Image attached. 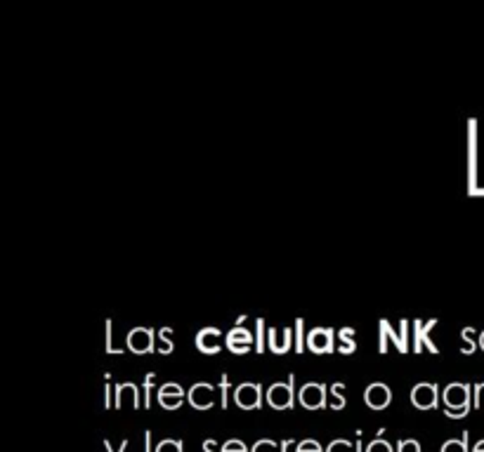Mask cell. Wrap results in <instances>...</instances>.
Listing matches in <instances>:
<instances>
[{
    "label": "cell",
    "mask_w": 484,
    "mask_h": 452,
    "mask_svg": "<svg viewBox=\"0 0 484 452\" xmlns=\"http://www.w3.org/2000/svg\"><path fill=\"white\" fill-rule=\"evenodd\" d=\"M291 342H296V339H291V328H286V332H284V344L279 342L276 330H274V328H269V339H267V346H269V351H272V353H276V355L289 353V351H291Z\"/></svg>",
    "instance_id": "16"
},
{
    "label": "cell",
    "mask_w": 484,
    "mask_h": 452,
    "mask_svg": "<svg viewBox=\"0 0 484 452\" xmlns=\"http://www.w3.org/2000/svg\"><path fill=\"white\" fill-rule=\"evenodd\" d=\"M222 332H220L217 328H203L199 335H196V346H199V351L203 355H217L220 351H222Z\"/></svg>",
    "instance_id": "11"
},
{
    "label": "cell",
    "mask_w": 484,
    "mask_h": 452,
    "mask_svg": "<svg viewBox=\"0 0 484 452\" xmlns=\"http://www.w3.org/2000/svg\"><path fill=\"white\" fill-rule=\"evenodd\" d=\"M303 328H305V321L298 318L296 321V351L298 353H303Z\"/></svg>",
    "instance_id": "26"
},
{
    "label": "cell",
    "mask_w": 484,
    "mask_h": 452,
    "mask_svg": "<svg viewBox=\"0 0 484 452\" xmlns=\"http://www.w3.org/2000/svg\"><path fill=\"white\" fill-rule=\"evenodd\" d=\"M473 389H475V396H473V407H475V410H478V407H480V394L484 391V382H478Z\"/></svg>",
    "instance_id": "34"
},
{
    "label": "cell",
    "mask_w": 484,
    "mask_h": 452,
    "mask_svg": "<svg viewBox=\"0 0 484 452\" xmlns=\"http://www.w3.org/2000/svg\"><path fill=\"white\" fill-rule=\"evenodd\" d=\"M255 325H258V332H255V351L262 353V351H265V339H262V330H265V321H262V318H258V321H255Z\"/></svg>",
    "instance_id": "23"
},
{
    "label": "cell",
    "mask_w": 484,
    "mask_h": 452,
    "mask_svg": "<svg viewBox=\"0 0 484 452\" xmlns=\"http://www.w3.org/2000/svg\"><path fill=\"white\" fill-rule=\"evenodd\" d=\"M480 346H482V351H484V332L480 335Z\"/></svg>",
    "instance_id": "38"
},
{
    "label": "cell",
    "mask_w": 484,
    "mask_h": 452,
    "mask_svg": "<svg viewBox=\"0 0 484 452\" xmlns=\"http://www.w3.org/2000/svg\"><path fill=\"white\" fill-rule=\"evenodd\" d=\"M227 394H230V377L222 375L220 377V405H222V410H227Z\"/></svg>",
    "instance_id": "22"
},
{
    "label": "cell",
    "mask_w": 484,
    "mask_h": 452,
    "mask_svg": "<svg viewBox=\"0 0 484 452\" xmlns=\"http://www.w3.org/2000/svg\"><path fill=\"white\" fill-rule=\"evenodd\" d=\"M326 452H352V446H350L348 441H335V443H331V446H328Z\"/></svg>",
    "instance_id": "28"
},
{
    "label": "cell",
    "mask_w": 484,
    "mask_h": 452,
    "mask_svg": "<svg viewBox=\"0 0 484 452\" xmlns=\"http://www.w3.org/2000/svg\"><path fill=\"white\" fill-rule=\"evenodd\" d=\"M473 452H484V441H480L478 446H475V450Z\"/></svg>",
    "instance_id": "37"
},
{
    "label": "cell",
    "mask_w": 484,
    "mask_h": 452,
    "mask_svg": "<svg viewBox=\"0 0 484 452\" xmlns=\"http://www.w3.org/2000/svg\"><path fill=\"white\" fill-rule=\"evenodd\" d=\"M399 335L397 332L392 330V325L387 323V321H380V332H385L387 337H392V342L397 344V349L399 353H407L409 351V321H402L399 323Z\"/></svg>",
    "instance_id": "14"
},
{
    "label": "cell",
    "mask_w": 484,
    "mask_h": 452,
    "mask_svg": "<svg viewBox=\"0 0 484 452\" xmlns=\"http://www.w3.org/2000/svg\"><path fill=\"white\" fill-rule=\"evenodd\" d=\"M366 452H392V448L387 446L385 441H373L371 446H369V450H366Z\"/></svg>",
    "instance_id": "30"
},
{
    "label": "cell",
    "mask_w": 484,
    "mask_h": 452,
    "mask_svg": "<svg viewBox=\"0 0 484 452\" xmlns=\"http://www.w3.org/2000/svg\"><path fill=\"white\" fill-rule=\"evenodd\" d=\"M171 337H173V328H161L158 330V342H161L158 353L161 355H171L175 351V344H173Z\"/></svg>",
    "instance_id": "18"
},
{
    "label": "cell",
    "mask_w": 484,
    "mask_h": 452,
    "mask_svg": "<svg viewBox=\"0 0 484 452\" xmlns=\"http://www.w3.org/2000/svg\"><path fill=\"white\" fill-rule=\"evenodd\" d=\"M234 401L241 407V410H260L262 407V387L260 384L246 382L239 384L237 391H234Z\"/></svg>",
    "instance_id": "4"
},
{
    "label": "cell",
    "mask_w": 484,
    "mask_h": 452,
    "mask_svg": "<svg viewBox=\"0 0 484 452\" xmlns=\"http://www.w3.org/2000/svg\"><path fill=\"white\" fill-rule=\"evenodd\" d=\"M343 391H345V384H343V382L331 384V398H333L331 407H333V410H343V407L348 405V398H345V396H340Z\"/></svg>",
    "instance_id": "19"
},
{
    "label": "cell",
    "mask_w": 484,
    "mask_h": 452,
    "mask_svg": "<svg viewBox=\"0 0 484 452\" xmlns=\"http://www.w3.org/2000/svg\"><path fill=\"white\" fill-rule=\"evenodd\" d=\"M104 446H107L109 450H112V443H109V441H104ZM126 448H128V441H123V443H121V450H119V452H123V450H126Z\"/></svg>",
    "instance_id": "36"
},
{
    "label": "cell",
    "mask_w": 484,
    "mask_h": 452,
    "mask_svg": "<svg viewBox=\"0 0 484 452\" xmlns=\"http://www.w3.org/2000/svg\"><path fill=\"white\" fill-rule=\"evenodd\" d=\"M112 328H114V321H107V353H114V355H123L126 351H121V349H114V344H112Z\"/></svg>",
    "instance_id": "25"
},
{
    "label": "cell",
    "mask_w": 484,
    "mask_h": 452,
    "mask_svg": "<svg viewBox=\"0 0 484 452\" xmlns=\"http://www.w3.org/2000/svg\"><path fill=\"white\" fill-rule=\"evenodd\" d=\"M357 351V339H355V330L352 328H343L340 330V344H338V353L350 355Z\"/></svg>",
    "instance_id": "17"
},
{
    "label": "cell",
    "mask_w": 484,
    "mask_h": 452,
    "mask_svg": "<svg viewBox=\"0 0 484 452\" xmlns=\"http://www.w3.org/2000/svg\"><path fill=\"white\" fill-rule=\"evenodd\" d=\"M225 344L234 355H246V353H251L253 344H255V337L246 328H234L230 335H227Z\"/></svg>",
    "instance_id": "10"
},
{
    "label": "cell",
    "mask_w": 484,
    "mask_h": 452,
    "mask_svg": "<svg viewBox=\"0 0 484 452\" xmlns=\"http://www.w3.org/2000/svg\"><path fill=\"white\" fill-rule=\"evenodd\" d=\"M156 452H182V443L180 441H163L156 448Z\"/></svg>",
    "instance_id": "27"
},
{
    "label": "cell",
    "mask_w": 484,
    "mask_h": 452,
    "mask_svg": "<svg viewBox=\"0 0 484 452\" xmlns=\"http://www.w3.org/2000/svg\"><path fill=\"white\" fill-rule=\"evenodd\" d=\"M461 337H463V342H466V346L461 349V353H463V355H473L475 349H478V344H475V330L473 328H463Z\"/></svg>",
    "instance_id": "20"
},
{
    "label": "cell",
    "mask_w": 484,
    "mask_h": 452,
    "mask_svg": "<svg viewBox=\"0 0 484 452\" xmlns=\"http://www.w3.org/2000/svg\"><path fill=\"white\" fill-rule=\"evenodd\" d=\"M437 321H428V323H421V321H416L414 323V349L416 353H421L423 351V346L428 349L430 353H439V349L435 346V342L430 339V330L435 328Z\"/></svg>",
    "instance_id": "13"
},
{
    "label": "cell",
    "mask_w": 484,
    "mask_h": 452,
    "mask_svg": "<svg viewBox=\"0 0 484 452\" xmlns=\"http://www.w3.org/2000/svg\"><path fill=\"white\" fill-rule=\"evenodd\" d=\"M253 452H276V446L272 441H260L258 446L253 448Z\"/></svg>",
    "instance_id": "32"
},
{
    "label": "cell",
    "mask_w": 484,
    "mask_h": 452,
    "mask_svg": "<svg viewBox=\"0 0 484 452\" xmlns=\"http://www.w3.org/2000/svg\"><path fill=\"white\" fill-rule=\"evenodd\" d=\"M109 380H112V375H104V407L109 410L112 407V384H109Z\"/></svg>",
    "instance_id": "29"
},
{
    "label": "cell",
    "mask_w": 484,
    "mask_h": 452,
    "mask_svg": "<svg viewBox=\"0 0 484 452\" xmlns=\"http://www.w3.org/2000/svg\"><path fill=\"white\" fill-rule=\"evenodd\" d=\"M293 384H296V375H289L286 384L276 382L267 389V403L274 410H291L296 405V389H293Z\"/></svg>",
    "instance_id": "2"
},
{
    "label": "cell",
    "mask_w": 484,
    "mask_h": 452,
    "mask_svg": "<svg viewBox=\"0 0 484 452\" xmlns=\"http://www.w3.org/2000/svg\"><path fill=\"white\" fill-rule=\"evenodd\" d=\"M213 448H215V441H206V443H203V450H206V452H213Z\"/></svg>",
    "instance_id": "35"
},
{
    "label": "cell",
    "mask_w": 484,
    "mask_h": 452,
    "mask_svg": "<svg viewBox=\"0 0 484 452\" xmlns=\"http://www.w3.org/2000/svg\"><path fill=\"white\" fill-rule=\"evenodd\" d=\"M470 387L468 384H449L444 389V403H446V417L463 419L470 412Z\"/></svg>",
    "instance_id": "1"
},
{
    "label": "cell",
    "mask_w": 484,
    "mask_h": 452,
    "mask_svg": "<svg viewBox=\"0 0 484 452\" xmlns=\"http://www.w3.org/2000/svg\"><path fill=\"white\" fill-rule=\"evenodd\" d=\"M298 452H321V448L314 441H305V443H300V446H298Z\"/></svg>",
    "instance_id": "33"
},
{
    "label": "cell",
    "mask_w": 484,
    "mask_h": 452,
    "mask_svg": "<svg viewBox=\"0 0 484 452\" xmlns=\"http://www.w3.org/2000/svg\"><path fill=\"white\" fill-rule=\"evenodd\" d=\"M126 396H130L133 398V407L137 410L139 405V389H137V384H133V382H121V384H116V407H119L121 410V405H123V398Z\"/></svg>",
    "instance_id": "15"
},
{
    "label": "cell",
    "mask_w": 484,
    "mask_h": 452,
    "mask_svg": "<svg viewBox=\"0 0 484 452\" xmlns=\"http://www.w3.org/2000/svg\"><path fill=\"white\" fill-rule=\"evenodd\" d=\"M364 401L371 410H385L392 403V391L383 382H373L369 389L364 391Z\"/></svg>",
    "instance_id": "9"
},
{
    "label": "cell",
    "mask_w": 484,
    "mask_h": 452,
    "mask_svg": "<svg viewBox=\"0 0 484 452\" xmlns=\"http://www.w3.org/2000/svg\"><path fill=\"white\" fill-rule=\"evenodd\" d=\"M335 332L331 328H317L310 332V337H307V349L312 353H333L335 349Z\"/></svg>",
    "instance_id": "7"
},
{
    "label": "cell",
    "mask_w": 484,
    "mask_h": 452,
    "mask_svg": "<svg viewBox=\"0 0 484 452\" xmlns=\"http://www.w3.org/2000/svg\"><path fill=\"white\" fill-rule=\"evenodd\" d=\"M187 401V391L180 387V384H163L158 389V403L166 407V410H178V407Z\"/></svg>",
    "instance_id": "12"
},
{
    "label": "cell",
    "mask_w": 484,
    "mask_h": 452,
    "mask_svg": "<svg viewBox=\"0 0 484 452\" xmlns=\"http://www.w3.org/2000/svg\"><path fill=\"white\" fill-rule=\"evenodd\" d=\"M222 452H248V450H246V446H244L241 441H230V443H227V446L222 448Z\"/></svg>",
    "instance_id": "31"
},
{
    "label": "cell",
    "mask_w": 484,
    "mask_h": 452,
    "mask_svg": "<svg viewBox=\"0 0 484 452\" xmlns=\"http://www.w3.org/2000/svg\"><path fill=\"white\" fill-rule=\"evenodd\" d=\"M439 389L437 384H416L412 389V403L418 407V410H432L439 403Z\"/></svg>",
    "instance_id": "8"
},
{
    "label": "cell",
    "mask_w": 484,
    "mask_h": 452,
    "mask_svg": "<svg viewBox=\"0 0 484 452\" xmlns=\"http://www.w3.org/2000/svg\"><path fill=\"white\" fill-rule=\"evenodd\" d=\"M126 349L133 351L135 355H146V353L158 351L156 349V332L149 330V328H135L133 332H128Z\"/></svg>",
    "instance_id": "3"
},
{
    "label": "cell",
    "mask_w": 484,
    "mask_h": 452,
    "mask_svg": "<svg viewBox=\"0 0 484 452\" xmlns=\"http://www.w3.org/2000/svg\"><path fill=\"white\" fill-rule=\"evenodd\" d=\"M326 384L321 382H310V384H305L303 389H300V394H298V401L303 407H307V410H321V407H326Z\"/></svg>",
    "instance_id": "5"
},
{
    "label": "cell",
    "mask_w": 484,
    "mask_h": 452,
    "mask_svg": "<svg viewBox=\"0 0 484 452\" xmlns=\"http://www.w3.org/2000/svg\"><path fill=\"white\" fill-rule=\"evenodd\" d=\"M442 452H468V431H463V439H461V441L444 443Z\"/></svg>",
    "instance_id": "21"
},
{
    "label": "cell",
    "mask_w": 484,
    "mask_h": 452,
    "mask_svg": "<svg viewBox=\"0 0 484 452\" xmlns=\"http://www.w3.org/2000/svg\"><path fill=\"white\" fill-rule=\"evenodd\" d=\"M154 377H156V375H154V373H149V375H146L144 377V407H151V387H154Z\"/></svg>",
    "instance_id": "24"
},
{
    "label": "cell",
    "mask_w": 484,
    "mask_h": 452,
    "mask_svg": "<svg viewBox=\"0 0 484 452\" xmlns=\"http://www.w3.org/2000/svg\"><path fill=\"white\" fill-rule=\"evenodd\" d=\"M187 401L194 410H210L215 405V387L208 382H196L187 394Z\"/></svg>",
    "instance_id": "6"
}]
</instances>
